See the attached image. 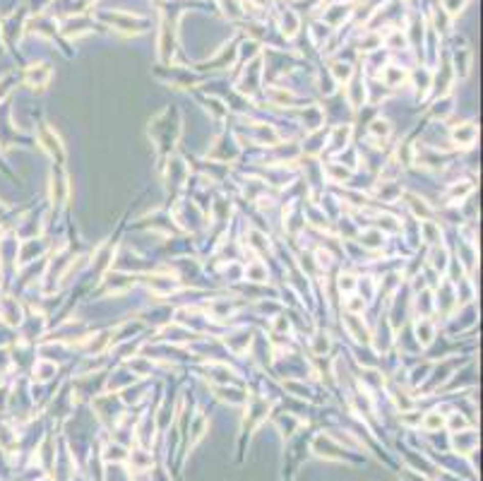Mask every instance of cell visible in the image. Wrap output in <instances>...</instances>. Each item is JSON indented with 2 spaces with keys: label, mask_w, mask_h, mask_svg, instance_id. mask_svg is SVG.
Wrapping results in <instances>:
<instances>
[{
  "label": "cell",
  "mask_w": 483,
  "mask_h": 481,
  "mask_svg": "<svg viewBox=\"0 0 483 481\" xmlns=\"http://www.w3.org/2000/svg\"><path fill=\"white\" fill-rule=\"evenodd\" d=\"M437 426H443V416H428L426 428H437Z\"/></svg>",
  "instance_id": "2"
},
{
  "label": "cell",
  "mask_w": 483,
  "mask_h": 481,
  "mask_svg": "<svg viewBox=\"0 0 483 481\" xmlns=\"http://www.w3.org/2000/svg\"><path fill=\"white\" fill-rule=\"evenodd\" d=\"M454 142H459L462 147H471L476 140V126L474 123H464V126H459L457 130H454Z\"/></svg>",
  "instance_id": "1"
}]
</instances>
